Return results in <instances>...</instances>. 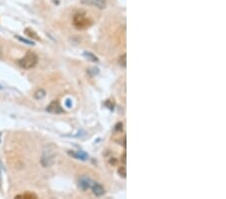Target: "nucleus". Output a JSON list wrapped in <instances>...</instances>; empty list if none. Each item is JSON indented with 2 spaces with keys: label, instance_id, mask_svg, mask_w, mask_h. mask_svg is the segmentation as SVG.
I'll return each mask as SVG.
<instances>
[{
  "label": "nucleus",
  "instance_id": "10",
  "mask_svg": "<svg viewBox=\"0 0 226 199\" xmlns=\"http://www.w3.org/2000/svg\"><path fill=\"white\" fill-rule=\"evenodd\" d=\"M45 96H46L45 91L42 90V89H39V90H37V91L35 92V94H34V98H35L36 100H42Z\"/></svg>",
  "mask_w": 226,
  "mask_h": 199
},
{
  "label": "nucleus",
  "instance_id": "6",
  "mask_svg": "<svg viewBox=\"0 0 226 199\" xmlns=\"http://www.w3.org/2000/svg\"><path fill=\"white\" fill-rule=\"evenodd\" d=\"M93 181L87 176H83L78 179V187L81 190H87L89 188L91 187Z\"/></svg>",
  "mask_w": 226,
  "mask_h": 199
},
{
  "label": "nucleus",
  "instance_id": "11",
  "mask_svg": "<svg viewBox=\"0 0 226 199\" xmlns=\"http://www.w3.org/2000/svg\"><path fill=\"white\" fill-rule=\"evenodd\" d=\"M25 34H26V35L29 36V37L34 38V39L39 40V36H38L37 34H36L35 32L33 31V30L30 29V28H26V29H25Z\"/></svg>",
  "mask_w": 226,
  "mask_h": 199
},
{
  "label": "nucleus",
  "instance_id": "3",
  "mask_svg": "<svg viewBox=\"0 0 226 199\" xmlns=\"http://www.w3.org/2000/svg\"><path fill=\"white\" fill-rule=\"evenodd\" d=\"M91 24V21L85 14L77 12L74 16V25L78 29H85Z\"/></svg>",
  "mask_w": 226,
  "mask_h": 199
},
{
  "label": "nucleus",
  "instance_id": "8",
  "mask_svg": "<svg viewBox=\"0 0 226 199\" xmlns=\"http://www.w3.org/2000/svg\"><path fill=\"white\" fill-rule=\"evenodd\" d=\"M68 154L70 155H72V156H74V157L75 158V159H79V160H87V159H89V155H87V154L85 153V152H83V151H77V152H74V151H70L68 152Z\"/></svg>",
  "mask_w": 226,
  "mask_h": 199
},
{
  "label": "nucleus",
  "instance_id": "15",
  "mask_svg": "<svg viewBox=\"0 0 226 199\" xmlns=\"http://www.w3.org/2000/svg\"><path fill=\"white\" fill-rule=\"evenodd\" d=\"M119 173H120V175H121L122 177L125 178V177H126V168H125V167L120 168V169H119Z\"/></svg>",
  "mask_w": 226,
  "mask_h": 199
},
{
  "label": "nucleus",
  "instance_id": "14",
  "mask_svg": "<svg viewBox=\"0 0 226 199\" xmlns=\"http://www.w3.org/2000/svg\"><path fill=\"white\" fill-rule=\"evenodd\" d=\"M15 37L17 38L18 40H20V41H21V42H23V43H25V44H28V45H34V42L32 41V40H28V39H25V38L21 37V36H19V35H16Z\"/></svg>",
  "mask_w": 226,
  "mask_h": 199
},
{
  "label": "nucleus",
  "instance_id": "16",
  "mask_svg": "<svg viewBox=\"0 0 226 199\" xmlns=\"http://www.w3.org/2000/svg\"><path fill=\"white\" fill-rule=\"evenodd\" d=\"M64 104H66V106L68 108V109H70V108H72V101H70V99H66V102H64Z\"/></svg>",
  "mask_w": 226,
  "mask_h": 199
},
{
  "label": "nucleus",
  "instance_id": "12",
  "mask_svg": "<svg viewBox=\"0 0 226 199\" xmlns=\"http://www.w3.org/2000/svg\"><path fill=\"white\" fill-rule=\"evenodd\" d=\"M119 64H120V66H121L122 68H125L126 66H127V54L124 53L122 56H120V58H119Z\"/></svg>",
  "mask_w": 226,
  "mask_h": 199
},
{
  "label": "nucleus",
  "instance_id": "1",
  "mask_svg": "<svg viewBox=\"0 0 226 199\" xmlns=\"http://www.w3.org/2000/svg\"><path fill=\"white\" fill-rule=\"evenodd\" d=\"M38 62V58L34 52L28 51L22 58L18 60V64L20 68H24V70H30V68H34Z\"/></svg>",
  "mask_w": 226,
  "mask_h": 199
},
{
  "label": "nucleus",
  "instance_id": "13",
  "mask_svg": "<svg viewBox=\"0 0 226 199\" xmlns=\"http://www.w3.org/2000/svg\"><path fill=\"white\" fill-rule=\"evenodd\" d=\"M16 198H37V196L35 194H32V193H24V194H20V195H17Z\"/></svg>",
  "mask_w": 226,
  "mask_h": 199
},
{
  "label": "nucleus",
  "instance_id": "5",
  "mask_svg": "<svg viewBox=\"0 0 226 199\" xmlns=\"http://www.w3.org/2000/svg\"><path fill=\"white\" fill-rule=\"evenodd\" d=\"M46 112L52 114H62L64 113V110H62L60 104L58 101H52L49 105L46 107Z\"/></svg>",
  "mask_w": 226,
  "mask_h": 199
},
{
  "label": "nucleus",
  "instance_id": "9",
  "mask_svg": "<svg viewBox=\"0 0 226 199\" xmlns=\"http://www.w3.org/2000/svg\"><path fill=\"white\" fill-rule=\"evenodd\" d=\"M83 56H85V58H87V60H89V62H99V58H97V56H95V54L91 53V52L85 51V52H83Z\"/></svg>",
  "mask_w": 226,
  "mask_h": 199
},
{
  "label": "nucleus",
  "instance_id": "7",
  "mask_svg": "<svg viewBox=\"0 0 226 199\" xmlns=\"http://www.w3.org/2000/svg\"><path fill=\"white\" fill-rule=\"evenodd\" d=\"M91 189H93V193L95 194V196L99 197V196H103L104 194L106 193L105 191V188L101 185V184L97 183V182H93V185H91Z\"/></svg>",
  "mask_w": 226,
  "mask_h": 199
},
{
  "label": "nucleus",
  "instance_id": "2",
  "mask_svg": "<svg viewBox=\"0 0 226 199\" xmlns=\"http://www.w3.org/2000/svg\"><path fill=\"white\" fill-rule=\"evenodd\" d=\"M55 153L52 149L47 147L44 149L43 153H42L41 159H40V163L43 167H50L55 163Z\"/></svg>",
  "mask_w": 226,
  "mask_h": 199
},
{
  "label": "nucleus",
  "instance_id": "17",
  "mask_svg": "<svg viewBox=\"0 0 226 199\" xmlns=\"http://www.w3.org/2000/svg\"><path fill=\"white\" fill-rule=\"evenodd\" d=\"M123 162L124 163H126V154L125 153L123 154Z\"/></svg>",
  "mask_w": 226,
  "mask_h": 199
},
{
  "label": "nucleus",
  "instance_id": "4",
  "mask_svg": "<svg viewBox=\"0 0 226 199\" xmlns=\"http://www.w3.org/2000/svg\"><path fill=\"white\" fill-rule=\"evenodd\" d=\"M83 5L91 6V7L99 8V9H105L107 7V1L106 0H81Z\"/></svg>",
  "mask_w": 226,
  "mask_h": 199
}]
</instances>
